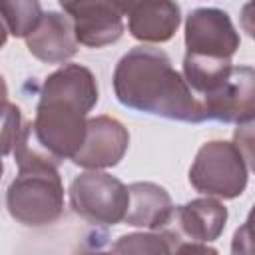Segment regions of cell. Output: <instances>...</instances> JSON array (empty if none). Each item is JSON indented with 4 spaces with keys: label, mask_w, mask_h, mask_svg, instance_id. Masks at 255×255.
<instances>
[{
    "label": "cell",
    "mask_w": 255,
    "mask_h": 255,
    "mask_svg": "<svg viewBox=\"0 0 255 255\" xmlns=\"http://www.w3.org/2000/svg\"><path fill=\"white\" fill-rule=\"evenodd\" d=\"M100 90L90 68L64 64L52 72L42 88L36 118L28 122L34 143L60 165L72 159L86 135V118L98 104Z\"/></svg>",
    "instance_id": "obj_1"
},
{
    "label": "cell",
    "mask_w": 255,
    "mask_h": 255,
    "mask_svg": "<svg viewBox=\"0 0 255 255\" xmlns=\"http://www.w3.org/2000/svg\"><path fill=\"white\" fill-rule=\"evenodd\" d=\"M112 84L124 108L173 122H205L201 102L159 48L135 46L126 52L116 64Z\"/></svg>",
    "instance_id": "obj_2"
},
{
    "label": "cell",
    "mask_w": 255,
    "mask_h": 255,
    "mask_svg": "<svg viewBox=\"0 0 255 255\" xmlns=\"http://www.w3.org/2000/svg\"><path fill=\"white\" fill-rule=\"evenodd\" d=\"M18 175L6 189V207L12 219L26 227H44L64 213V183L58 167L46 161L16 163Z\"/></svg>",
    "instance_id": "obj_3"
},
{
    "label": "cell",
    "mask_w": 255,
    "mask_h": 255,
    "mask_svg": "<svg viewBox=\"0 0 255 255\" xmlns=\"http://www.w3.org/2000/svg\"><path fill=\"white\" fill-rule=\"evenodd\" d=\"M251 161L233 141L213 139L203 143L189 167V183L207 197L235 199L249 181Z\"/></svg>",
    "instance_id": "obj_4"
},
{
    "label": "cell",
    "mask_w": 255,
    "mask_h": 255,
    "mask_svg": "<svg viewBox=\"0 0 255 255\" xmlns=\"http://www.w3.org/2000/svg\"><path fill=\"white\" fill-rule=\"evenodd\" d=\"M68 195L72 211L92 225H116L124 221L129 203L128 185L106 171L76 175Z\"/></svg>",
    "instance_id": "obj_5"
},
{
    "label": "cell",
    "mask_w": 255,
    "mask_h": 255,
    "mask_svg": "<svg viewBox=\"0 0 255 255\" xmlns=\"http://www.w3.org/2000/svg\"><path fill=\"white\" fill-rule=\"evenodd\" d=\"M241 38L229 14L221 8H195L185 20V54L231 60Z\"/></svg>",
    "instance_id": "obj_6"
},
{
    "label": "cell",
    "mask_w": 255,
    "mask_h": 255,
    "mask_svg": "<svg viewBox=\"0 0 255 255\" xmlns=\"http://www.w3.org/2000/svg\"><path fill=\"white\" fill-rule=\"evenodd\" d=\"M205 122L253 124L255 116V72L251 66H233L229 78L201 100Z\"/></svg>",
    "instance_id": "obj_7"
},
{
    "label": "cell",
    "mask_w": 255,
    "mask_h": 255,
    "mask_svg": "<svg viewBox=\"0 0 255 255\" xmlns=\"http://www.w3.org/2000/svg\"><path fill=\"white\" fill-rule=\"evenodd\" d=\"M64 14L72 20L76 42L88 48H104L118 42L124 34V14L118 2H60Z\"/></svg>",
    "instance_id": "obj_8"
},
{
    "label": "cell",
    "mask_w": 255,
    "mask_h": 255,
    "mask_svg": "<svg viewBox=\"0 0 255 255\" xmlns=\"http://www.w3.org/2000/svg\"><path fill=\"white\" fill-rule=\"evenodd\" d=\"M129 145L128 128L112 116H96L86 122L82 147L72 161L84 169L100 171L118 165Z\"/></svg>",
    "instance_id": "obj_9"
},
{
    "label": "cell",
    "mask_w": 255,
    "mask_h": 255,
    "mask_svg": "<svg viewBox=\"0 0 255 255\" xmlns=\"http://www.w3.org/2000/svg\"><path fill=\"white\" fill-rule=\"evenodd\" d=\"M227 223V207L215 197H197L173 207L167 227L181 243H209L219 239Z\"/></svg>",
    "instance_id": "obj_10"
},
{
    "label": "cell",
    "mask_w": 255,
    "mask_h": 255,
    "mask_svg": "<svg viewBox=\"0 0 255 255\" xmlns=\"http://www.w3.org/2000/svg\"><path fill=\"white\" fill-rule=\"evenodd\" d=\"M128 16V30L139 42L159 44L173 38L181 24V8L175 2H118Z\"/></svg>",
    "instance_id": "obj_11"
},
{
    "label": "cell",
    "mask_w": 255,
    "mask_h": 255,
    "mask_svg": "<svg viewBox=\"0 0 255 255\" xmlns=\"http://www.w3.org/2000/svg\"><path fill=\"white\" fill-rule=\"evenodd\" d=\"M28 52L44 64H64L78 52L72 20L64 12L48 10L36 30L26 38Z\"/></svg>",
    "instance_id": "obj_12"
},
{
    "label": "cell",
    "mask_w": 255,
    "mask_h": 255,
    "mask_svg": "<svg viewBox=\"0 0 255 255\" xmlns=\"http://www.w3.org/2000/svg\"><path fill=\"white\" fill-rule=\"evenodd\" d=\"M128 211L124 221L133 227H145L151 231H161L167 227L173 215V201L169 193L151 181H135L128 185Z\"/></svg>",
    "instance_id": "obj_13"
},
{
    "label": "cell",
    "mask_w": 255,
    "mask_h": 255,
    "mask_svg": "<svg viewBox=\"0 0 255 255\" xmlns=\"http://www.w3.org/2000/svg\"><path fill=\"white\" fill-rule=\"evenodd\" d=\"M179 239L169 231H149V233H128L114 241L110 255H175Z\"/></svg>",
    "instance_id": "obj_14"
},
{
    "label": "cell",
    "mask_w": 255,
    "mask_h": 255,
    "mask_svg": "<svg viewBox=\"0 0 255 255\" xmlns=\"http://www.w3.org/2000/svg\"><path fill=\"white\" fill-rule=\"evenodd\" d=\"M42 6L36 0H0V18L8 30V34L16 36V38H28L38 22L42 20Z\"/></svg>",
    "instance_id": "obj_15"
},
{
    "label": "cell",
    "mask_w": 255,
    "mask_h": 255,
    "mask_svg": "<svg viewBox=\"0 0 255 255\" xmlns=\"http://www.w3.org/2000/svg\"><path fill=\"white\" fill-rule=\"evenodd\" d=\"M22 112L12 102H0V157L14 151L18 135L22 131Z\"/></svg>",
    "instance_id": "obj_16"
},
{
    "label": "cell",
    "mask_w": 255,
    "mask_h": 255,
    "mask_svg": "<svg viewBox=\"0 0 255 255\" xmlns=\"http://www.w3.org/2000/svg\"><path fill=\"white\" fill-rule=\"evenodd\" d=\"M231 253L233 255H251V223L249 219L241 229L235 231L233 243H231Z\"/></svg>",
    "instance_id": "obj_17"
},
{
    "label": "cell",
    "mask_w": 255,
    "mask_h": 255,
    "mask_svg": "<svg viewBox=\"0 0 255 255\" xmlns=\"http://www.w3.org/2000/svg\"><path fill=\"white\" fill-rule=\"evenodd\" d=\"M175 255H219L217 249L209 247L207 243H179V247L175 249Z\"/></svg>",
    "instance_id": "obj_18"
},
{
    "label": "cell",
    "mask_w": 255,
    "mask_h": 255,
    "mask_svg": "<svg viewBox=\"0 0 255 255\" xmlns=\"http://www.w3.org/2000/svg\"><path fill=\"white\" fill-rule=\"evenodd\" d=\"M6 40H8V30H6V26H4V22L0 18V48L6 44Z\"/></svg>",
    "instance_id": "obj_19"
},
{
    "label": "cell",
    "mask_w": 255,
    "mask_h": 255,
    "mask_svg": "<svg viewBox=\"0 0 255 255\" xmlns=\"http://www.w3.org/2000/svg\"><path fill=\"white\" fill-rule=\"evenodd\" d=\"M6 98H8V86H6L4 78L0 76V102H6Z\"/></svg>",
    "instance_id": "obj_20"
},
{
    "label": "cell",
    "mask_w": 255,
    "mask_h": 255,
    "mask_svg": "<svg viewBox=\"0 0 255 255\" xmlns=\"http://www.w3.org/2000/svg\"><path fill=\"white\" fill-rule=\"evenodd\" d=\"M78 255H110V253H104V251H100V249H90V251H82V253H78Z\"/></svg>",
    "instance_id": "obj_21"
},
{
    "label": "cell",
    "mask_w": 255,
    "mask_h": 255,
    "mask_svg": "<svg viewBox=\"0 0 255 255\" xmlns=\"http://www.w3.org/2000/svg\"><path fill=\"white\" fill-rule=\"evenodd\" d=\"M2 173H4V163H2V157H0V179H2Z\"/></svg>",
    "instance_id": "obj_22"
}]
</instances>
